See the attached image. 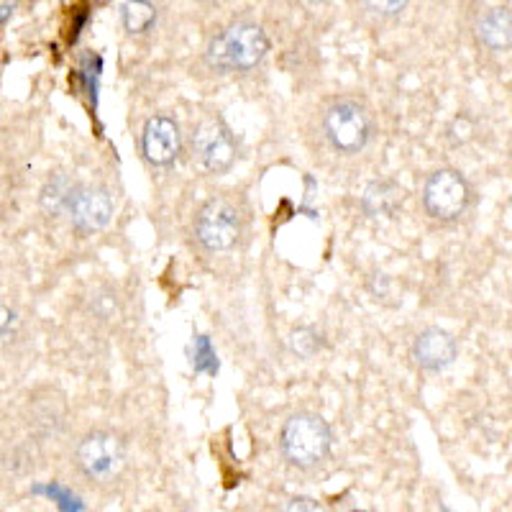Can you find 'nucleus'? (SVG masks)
Here are the masks:
<instances>
[{"mask_svg": "<svg viewBox=\"0 0 512 512\" xmlns=\"http://www.w3.org/2000/svg\"><path fill=\"white\" fill-rule=\"evenodd\" d=\"M72 226L82 233L100 231L103 226H108V221L113 218V198L111 192L103 190V187H82L77 185L72 192L67 210Z\"/></svg>", "mask_w": 512, "mask_h": 512, "instance_id": "obj_8", "label": "nucleus"}, {"mask_svg": "<svg viewBox=\"0 0 512 512\" xmlns=\"http://www.w3.org/2000/svg\"><path fill=\"white\" fill-rule=\"evenodd\" d=\"M479 39L489 49H505L512 44V13L507 8H495L484 13L479 21Z\"/></svg>", "mask_w": 512, "mask_h": 512, "instance_id": "obj_12", "label": "nucleus"}, {"mask_svg": "<svg viewBox=\"0 0 512 512\" xmlns=\"http://www.w3.org/2000/svg\"><path fill=\"white\" fill-rule=\"evenodd\" d=\"M13 318H16V315H13L6 305H0V336L13 326Z\"/></svg>", "mask_w": 512, "mask_h": 512, "instance_id": "obj_19", "label": "nucleus"}, {"mask_svg": "<svg viewBox=\"0 0 512 512\" xmlns=\"http://www.w3.org/2000/svg\"><path fill=\"white\" fill-rule=\"evenodd\" d=\"M269 52V39L256 24H233L210 41L208 62L218 72H249Z\"/></svg>", "mask_w": 512, "mask_h": 512, "instance_id": "obj_1", "label": "nucleus"}, {"mask_svg": "<svg viewBox=\"0 0 512 512\" xmlns=\"http://www.w3.org/2000/svg\"><path fill=\"white\" fill-rule=\"evenodd\" d=\"M121 16L123 26H126L131 34H144V31L154 24L157 11H154L152 3H123Z\"/></svg>", "mask_w": 512, "mask_h": 512, "instance_id": "obj_14", "label": "nucleus"}, {"mask_svg": "<svg viewBox=\"0 0 512 512\" xmlns=\"http://www.w3.org/2000/svg\"><path fill=\"white\" fill-rule=\"evenodd\" d=\"M192 157L210 175H223L239 157V144L221 118H205L192 131Z\"/></svg>", "mask_w": 512, "mask_h": 512, "instance_id": "obj_4", "label": "nucleus"}, {"mask_svg": "<svg viewBox=\"0 0 512 512\" xmlns=\"http://www.w3.org/2000/svg\"><path fill=\"white\" fill-rule=\"evenodd\" d=\"M456 338L441 328H425L413 344V356L428 372H441L456 359Z\"/></svg>", "mask_w": 512, "mask_h": 512, "instance_id": "obj_10", "label": "nucleus"}, {"mask_svg": "<svg viewBox=\"0 0 512 512\" xmlns=\"http://www.w3.org/2000/svg\"><path fill=\"white\" fill-rule=\"evenodd\" d=\"M75 187L77 185H72L64 175L52 177V180L47 182V187H44V192H41V205H44V210L52 213V216L64 213V210H67V203H70L72 198V192H75Z\"/></svg>", "mask_w": 512, "mask_h": 512, "instance_id": "obj_13", "label": "nucleus"}, {"mask_svg": "<svg viewBox=\"0 0 512 512\" xmlns=\"http://www.w3.org/2000/svg\"><path fill=\"white\" fill-rule=\"evenodd\" d=\"M469 200H472L469 182L456 169H438L423 187L425 210H428V216L438 218V221H456L459 216H464Z\"/></svg>", "mask_w": 512, "mask_h": 512, "instance_id": "obj_5", "label": "nucleus"}, {"mask_svg": "<svg viewBox=\"0 0 512 512\" xmlns=\"http://www.w3.org/2000/svg\"><path fill=\"white\" fill-rule=\"evenodd\" d=\"M195 236L208 251H228L241 236V213L226 198H213L195 218Z\"/></svg>", "mask_w": 512, "mask_h": 512, "instance_id": "obj_6", "label": "nucleus"}, {"mask_svg": "<svg viewBox=\"0 0 512 512\" xmlns=\"http://www.w3.org/2000/svg\"><path fill=\"white\" fill-rule=\"evenodd\" d=\"M354 512H364V510H354Z\"/></svg>", "mask_w": 512, "mask_h": 512, "instance_id": "obj_20", "label": "nucleus"}, {"mask_svg": "<svg viewBox=\"0 0 512 512\" xmlns=\"http://www.w3.org/2000/svg\"><path fill=\"white\" fill-rule=\"evenodd\" d=\"M323 131L336 152L356 154L372 136V118L356 100H338L323 118Z\"/></svg>", "mask_w": 512, "mask_h": 512, "instance_id": "obj_3", "label": "nucleus"}, {"mask_svg": "<svg viewBox=\"0 0 512 512\" xmlns=\"http://www.w3.org/2000/svg\"><path fill=\"white\" fill-rule=\"evenodd\" d=\"M290 349L295 351L300 359H313L320 349H323V341H320L318 333L313 328H295L290 336Z\"/></svg>", "mask_w": 512, "mask_h": 512, "instance_id": "obj_15", "label": "nucleus"}, {"mask_svg": "<svg viewBox=\"0 0 512 512\" xmlns=\"http://www.w3.org/2000/svg\"><path fill=\"white\" fill-rule=\"evenodd\" d=\"M472 136V123H469V118H456L454 126H451V139L459 144V141H466Z\"/></svg>", "mask_w": 512, "mask_h": 512, "instance_id": "obj_17", "label": "nucleus"}, {"mask_svg": "<svg viewBox=\"0 0 512 512\" xmlns=\"http://www.w3.org/2000/svg\"><path fill=\"white\" fill-rule=\"evenodd\" d=\"M123 454V441L116 433L95 431L82 438L75 459L82 474H88L90 479H105L123 464Z\"/></svg>", "mask_w": 512, "mask_h": 512, "instance_id": "obj_7", "label": "nucleus"}, {"mask_svg": "<svg viewBox=\"0 0 512 512\" xmlns=\"http://www.w3.org/2000/svg\"><path fill=\"white\" fill-rule=\"evenodd\" d=\"M282 512H326V510H323L315 500H310V497H295V500H290L285 507H282Z\"/></svg>", "mask_w": 512, "mask_h": 512, "instance_id": "obj_16", "label": "nucleus"}, {"mask_svg": "<svg viewBox=\"0 0 512 512\" xmlns=\"http://www.w3.org/2000/svg\"><path fill=\"white\" fill-rule=\"evenodd\" d=\"M400 205H402L400 185L387 180L369 185L367 192H364V198H361V208H364V213L372 218L395 216Z\"/></svg>", "mask_w": 512, "mask_h": 512, "instance_id": "obj_11", "label": "nucleus"}, {"mask_svg": "<svg viewBox=\"0 0 512 512\" xmlns=\"http://www.w3.org/2000/svg\"><path fill=\"white\" fill-rule=\"evenodd\" d=\"M367 8H372L377 13H397L405 8V3H367Z\"/></svg>", "mask_w": 512, "mask_h": 512, "instance_id": "obj_18", "label": "nucleus"}, {"mask_svg": "<svg viewBox=\"0 0 512 512\" xmlns=\"http://www.w3.org/2000/svg\"><path fill=\"white\" fill-rule=\"evenodd\" d=\"M282 454L297 469L320 464L331 451V428L320 415L297 413L282 428Z\"/></svg>", "mask_w": 512, "mask_h": 512, "instance_id": "obj_2", "label": "nucleus"}, {"mask_svg": "<svg viewBox=\"0 0 512 512\" xmlns=\"http://www.w3.org/2000/svg\"><path fill=\"white\" fill-rule=\"evenodd\" d=\"M141 152L154 167H169L180 157V128L172 118L154 116L146 121L141 134Z\"/></svg>", "mask_w": 512, "mask_h": 512, "instance_id": "obj_9", "label": "nucleus"}]
</instances>
